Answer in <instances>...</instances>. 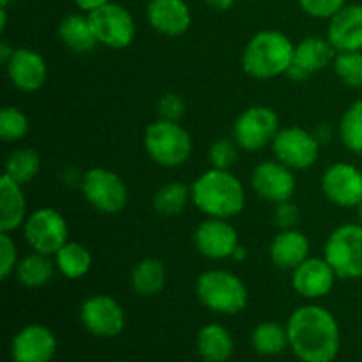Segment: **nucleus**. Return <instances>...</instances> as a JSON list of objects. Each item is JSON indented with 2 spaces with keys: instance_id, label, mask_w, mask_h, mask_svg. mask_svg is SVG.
<instances>
[{
  "instance_id": "obj_1",
  "label": "nucleus",
  "mask_w": 362,
  "mask_h": 362,
  "mask_svg": "<svg viewBox=\"0 0 362 362\" xmlns=\"http://www.w3.org/2000/svg\"><path fill=\"white\" fill-rule=\"evenodd\" d=\"M288 343L303 362H332L341 346V332L334 315L318 304L300 306L286 322Z\"/></svg>"
},
{
  "instance_id": "obj_2",
  "label": "nucleus",
  "mask_w": 362,
  "mask_h": 362,
  "mask_svg": "<svg viewBox=\"0 0 362 362\" xmlns=\"http://www.w3.org/2000/svg\"><path fill=\"white\" fill-rule=\"evenodd\" d=\"M191 200L209 218L230 219L243 212L246 193L230 170L211 168L191 184Z\"/></svg>"
},
{
  "instance_id": "obj_3",
  "label": "nucleus",
  "mask_w": 362,
  "mask_h": 362,
  "mask_svg": "<svg viewBox=\"0 0 362 362\" xmlns=\"http://www.w3.org/2000/svg\"><path fill=\"white\" fill-rule=\"evenodd\" d=\"M296 45L279 30H262L247 41L243 52V69L257 80L286 74L293 62Z\"/></svg>"
},
{
  "instance_id": "obj_4",
  "label": "nucleus",
  "mask_w": 362,
  "mask_h": 362,
  "mask_svg": "<svg viewBox=\"0 0 362 362\" xmlns=\"http://www.w3.org/2000/svg\"><path fill=\"white\" fill-rule=\"evenodd\" d=\"M197 297L207 310L219 315L240 313L250 299L243 279L225 269L204 272L197 281Z\"/></svg>"
},
{
  "instance_id": "obj_5",
  "label": "nucleus",
  "mask_w": 362,
  "mask_h": 362,
  "mask_svg": "<svg viewBox=\"0 0 362 362\" xmlns=\"http://www.w3.org/2000/svg\"><path fill=\"white\" fill-rule=\"evenodd\" d=\"M145 151L148 158L165 168H177L189 159L193 141L179 122L156 120L145 129Z\"/></svg>"
},
{
  "instance_id": "obj_6",
  "label": "nucleus",
  "mask_w": 362,
  "mask_h": 362,
  "mask_svg": "<svg viewBox=\"0 0 362 362\" xmlns=\"http://www.w3.org/2000/svg\"><path fill=\"white\" fill-rule=\"evenodd\" d=\"M324 258L339 279L362 278V225H341L329 235Z\"/></svg>"
},
{
  "instance_id": "obj_7",
  "label": "nucleus",
  "mask_w": 362,
  "mask_h": 362,
  "mask_svg": "<svg viewBox=\"0 0 362 362\" xmlns=\"http://www.w3.org/2000/svg\"><path fill=\"white\" fill-rule=\"evenodd\" d=\"M83 197L95 211L103 214H119L127 205V186L115 172L95 166L81 179Z\"/></svg>"
},
{
  "instance_id": "obj_8",
  "label": "nucleus",
  "mask_w": 362,
  "mask_h": 362,
  "mask_svg": "<svg viewBox=\"0 0 362 362\" xmlns=\"http://www.w3.org/2000/svg\"><path fill=\"white\" fill-rule=\"evenodd\" d=\"M23 237L32 251L42 255H55L69 237V226L60 212L52 207H42L32 212L23 225Z\"/></svg>"
},
{
  "instance_id": "obj_9",
  "label": "nucleus",
  "mask_w": 362,
  "mask_h": 362,
  "mask_svg": "<svg viewBox=\"0 0 362 362\" xmlns=\"http://www.w3.org/2000/svg\"><path fill=\"white\" fill-rule=\"evenodd\" d=\"M95 39L99 45L112 49H124L134 41L136 23L126 7L120 4L110 2L99 9L88 13Z\"/></svg>"
},
{
  "instance_id": "obj_10",
  "label": "nucleus",
  "mask_w": 362,
  "mask_h": 362,
  "mask_svg": "<svg viewBox=\"0 0 362 362\" xmlns=\"http://www.w3.org/2000/svg\"><path fill=\"white\" fill-rule=\"evenodd\" d=\"M278 133L279 117L269 106H251L233 124V140L244 151H260L272 145Z\"/></svg>"
},
{
  "instance_id": "obj_11",
  "label": "nucleus",
  "mask_w": 362,
  "mask_h": 362,
  "mask_svg": "<svg viewBox=\"0 0 362 362\" xmlns=\"http://www.w3.org/2000/svg\"><path fill=\"white\" fill-rule=\"evenodd\" d=\"M276 159L293 172L311 168L320 156V141L303 127H283L272 141Z\"/></svg>"
},
{
  "instance_id": "obj_12",
  "label": "nucleus",
  "mask_w": 362,
  "mask_h": 362,
  "mask_svg": "<svg viewBox=\"0 0 362 362\" xmlns=\"http://www.w3.org/2000/svg\"><path fill=\"white\" fill-rule=\"evenodd\" d=\"M80 320L90 334L98 338H117L126 327V313L113 297L92 296L81 304Z\"/></svg>"
},
{
  "instance_id": "obj_13",
  "label": "nucleus",
  "mask_w": 362,
  "mask_h": 362,
  "mask_svg": "<svg viewBox=\"0 0 362 362\" xmlns=\"http://www.w3.org/2000/svg\"><path fill=\"white\" fill-rule=\"evenodd\" d=\"M322 191L325 198L343 209L362 204V172L350 163H334L322 175Z\"/></svg>"
},
{
  "instance_id": "obj_14",
  "label": "nucleus",
  "mask_w": 362,
  "mask_h": 362,
  "mask_svg": "<svg viewBox=\"0 0 362 362\" xmlns=\"http://www.w3.org/2000/svg\"><path fill=\"white\" fill-rule=\"evenodd\" d=\"M251 186L262 200H267L271 204H281V202L292 200L297 180L293 170L276 159V161L260 163L253 170Z\"/></svg>"
},
{
  "instance_id": "obj_15",
  "label": "nucleus",
  "mask_w": 362,
  "mask_h": 362,
  "mask_svg": "<svg viewBox=\"0 0 362 362\" xmlns=\"http://www.w3.org/2000/svg\"><path fill=\"white\" fill-rule=\"evenodd\" d=\"M194 246L198 253L209 260H225L232 258L233 251L239 246V233L228 219L209 218L194 230Z\"/></svg>"
},
{
  "instance_id": "obj_16",
  "label": "nucleus",
  "mask_w": 362,
  "mask_h": 362,
  "mask_svg": "<svg viewBox=\"0 0 362 362\" xmlns=\"http://www.w3.org/2000/svg\"><path fill=\"white\" fill-rule=\"evenodd\" d=\"M336 48L329 39L310 35L304 37L293 49V62L286 71V76L293 81H304L311 74L325 69L334 62Z\"/></svg>"
},
{
  "instance_id": "obj_17",
  "label": "nucleus",
  "mask_w": 362,
  "mask_h": 362,
  "mask_svg": "<svg viewBox=\"0 0 362 362\" xmlns=\"http://www.w3.org/2000/svg\"><path fill=\"white\" fill-rule=\"evenodd\" d=\"M55 354V334L41 324L25 325L11 343V357L14 362H52Z\"/></svg>"
},
{
  "instance_id": "obj_18",
  "label": "nucleus",
  "mask_w": 362,
  "mask_h": 362,
  "mask_svg": "<svg viewBox=\"0 0 362 362\" xmlns=\"http://www.w3.org/2000/svg\"><path fill=\"white\" fill-rule=\"evenodd\" d=\"M292 286L304 299H322L334 288L338 274L325 258H308L292 271Z\"/></svg>"
},
{
  "instance_id": "obj_19",
  "label": "nucleus",
  "mask_w": 362,
  "mask_h": 362,
  "mask_svg": "<svg viewBox=\"0 0 362 362\" xmlns=\"http://www.w3.org/2000/svg\"><path fill=\"white\" fill-rule=\"evenodd\" d=\"M11 83L21 92H35L48 78V66L41 53L30 48H16L6 64Z\"/></svg>"
},
{
  "instance_id": "obj_20",
  "label": "nucleus",
  "mask_w": 362,
  "mask_h": 362,
  "mask_svg": "<svg viewBox=\"0 0 362 362\" xmlns=\"http://www.w3.org/2000/svg\"><path fill=\"white\" fill-rule=\"evenodd\" d=\"M147 20L159 34L177 37L189 30L193 16L184 0H151L147 6Z\"/></svg>"
},
{
  "instance_id": "obj_21",
  "label": "nucleus",
  "mask_w": 362,
  "mask_h": 362,
  "mask_svg": "<svg viewBox=\"0 0 362 362\" xmlns=\"http://www.w3.org/2000/svg\"><path fill=\"white\" fill-rule=\"evenodd\" d=\"M327 39L336 52H362V6H345L329 21Z\"/></svg>"
},
{
  "instance_id": "obj_22",
  "label": "nucleus",
  "mask_w": 362,
  "mask_h": 362,
  "mask_svg": "<svg viewBox=\"0 0 362 362\" xmlns=\"http://www.w3.org/2000/svg\"><path fill=\"white\" fill-rule=\"evenodd\" d=\"M272 264L283 271H296L310 258V240L299 230H281L269 247Z\"/></svg>"
},
{
  "instance_id": "obj_23",
  "label": "nucleus",
  "mask_w": 362,
  "mask_h": 362,
  "mask_svg": "<svg viewBox=\"0 0 362 362\" xmlns=\"http://www.w3.org/2000/svg\"><path fill=\"white\" fill-rule=\"evenodd\" d=\"M27 221V198L23 186L7 175L0 179V232L11 233L23 228Z\"/></svg>"
},
{
  "instance_id": "obj_24",
  "label": "nucleus",
  "mask_w": 362,
  "mask_h": 362,
  "mask_svg": "<svg viewBox=\"0 0 362 362\" xmlns=\"http://www.w3.org/2000/svg\"><path fill=\"white\" fill-rule=\"evenodd\" d=\"M197 350L205 362H226L235 345L228 329L221 324H207L198 331Z\"/></svg>"
},
{
  "instance_id": "obj_25",
  "label": "nucleus",
  "mask_w": 362,
  "mask_h": 362,
  "mask_svg": "<svg viewBox=\"0 0 362 362\" xmlns=\"http://www.w3.org/2000/svg\"><path fill=\"white\" fill-rule=\"evenodd\" d=\"M59 35L66 48L74 53H88L95 48V45H99L90 20H88V14L87 16L85 14L64 16L59 25Z\"/></svg>"
},
{
  "instance_id": "obj_26",
  "label": "nucleus",
  "mask_w": 362,
  "mask_h": 362,
  "mask_svg": "<svg viewBox=\"0 0 362 362\" xmlns=\"http://www.w3.org/2000/svg\"><path fill=\"white\" fill-rule=\"evenodd\" d=\"M166 283V269L158 258H144L131 271V286L141 297L158 296Z\"/></svg>"
},
{
  "instance_id": "obj_27",
  "label": "nucleus",
  "mask_w": 362,
  "mask_h": 362,
  "mask_svg": "<svg viewBox=\"0 0 362 362\" xmlns=\"http://www.w3.org/2000/svg\"><path fill=\"white\" fill-rule=\"evenodd\" d=\"M55 265L67 279H80L88 274L92 267V255L83 244L67 240L55 255Z\"/></svg>"
},
{
  "instance_id": "obj_28",
  "label": "nucleus",
  "mask_w": 362,
  "mask_h": 362,
  "mask_svg": "<svg viewBox=\"0 0 362 362\" xmlns=\"http://www.w3.org/2000/svg\"><path fill=\"white\" fill-rule=\"evenodd\" d=\"M53 272H55V264L49 260L48 255L34 251L21 262H18L16 278L27 288H41L52 281Z\"/></svg>"
},
{
  "instance_id": "obj_29",
  "label": "nucleus",
  "mask_w": 362,
  "mask_h": 362,
  "mask_svg": "<svg viewBox=\"0 0 362 362\" xmlns=\"http://www.w3.org/2000/svg\"><path fill=\"white\" fill-rule=\"evenodd\" d=\"M251 345L260 356H279L290 346L286 325L283 327L278 322H262L251 332Z\"/></svg>"
},
{
  "instance_id": "obj_30",
  "label": "nucleus",
  "mask_w": 362,
  "mask_h": 362,
  "mask_svg": "<svg viewBox=\"0 0 362 362\" xmlns=\"http://www.w3.org/2000/svg\"><path fill=\"white\" fill-rule=\"evenodd\" d=\"M39 170H41V158H39L37 152L34 148H16L14 152H11L9 158L6 159V166H4V175H7L9 179H13L14 182L28 184L30 180H34V177L37 175Z\"/></svg>"
},
{
  "instance_id": "obj_31",
  "label": "nucleus",
  "mask_w": 362,
  "mask_h": 362,
  "mask_svg": "<svg viewBox=\"0 0 362 362\" xmlns=\"http://www.w3.org/2000/svg\"><path fill=\"white\" fill-rule=\"evenodd\" d=\"M189 200L191 187H187L182 182H168L156 191L152 205H154L158 214L173 218V216H179L186 209Z\"/></svg>"
},
{
  "instance_id": "obj_32",
  "label": "nucleus",
  "mask_w": 362,
  "mask_h": 362,
  "mask_svg": "<svg viewBox=\"0 0 362 362\" xmlns=\"http://www.w3.org/2000/svg\"><path fill=\"white\" fill-rule=\"evenodd\" d=\"M339 136L349 151L362 154V99L349 106L339 122Z\"/></svg>"
},
{
  "instance_id": "obj_33",
  "label": "nucleus",
  "mask_w": 362,
  "mask_h": 362,
  "mask_svg": "<svg viewBox=\"0 0 362 362\" xmlns=\"http://www.w3.org/2000/svg\"><path fill=\"white\" fill-rule=\"evenodd\" d=\"M332 67L343 83L354 88L362 87V52H338Z\"/></svg>"
},
{
  "instance_id": "obj_34",
  "label": "nucleus",
  "mask_w": 362,
  "mask_h": 362,
  "mask_svg": "<svg viewBox=\"0 0 362 362\" xmlns=\"http://www.w3.org/2000/svg\"><path fill=\"white\" fill-rule=\"evenodd\" d=\"M28 133V119L16 106H6L0 112V138L7 144L20 141Z\"/></svg>"
},
{
  "instance_id": "obj_35",
  "label": "nucleus",
  "mask_w": 362,
  "mask_h": 362,
  "mask_svg": "<svg viewBox=\"0 0 362 362\" xmlns=\"http://www.w3.org/2000/svg\"><path fill=\"white\" fill-rule=\"evenodd\" d=\"M239 158V145L230 138H219L209 148V163L212 168L230 170Z\"/></svg>"
},
{
  "instance_id": "obj_36",
  "label": "nucleus",
  "mask_w": 362,
  "mask_h": 362,
  "mask_svg": "<svg viewBox=\"0 0 362 362\" xmlns=\"http://www.w3.org/2000/svg\"><path fill=\"white\" fill-rule=\"evenodd\" d=\"M18 267V250L11 233L0 232V278L7 279Z\"/></svg>"
},
{
  "instance_id": "obj_37",
  "label": "nucleus",
  "mask_w": 362,
  "mask_h": 362,
  "mask_svg": "<svg viewBox=\"0 0 362 362\" xmlns=\"http://www.w3.org/2000/svg\"><path fill=\"white\" fill-rule=\"evenodd\" d=\"M299 4L304 13H308L310 16L331 20L336 13H339L346 6V0H299Z\"/></svg>"
},
{
  "instance_id": "obj_38",
  "label": "nucleus",
  "mask_w": 362,
  "mask_h": 362,
  "mask_svg": "<svg viewBox=\"0 0 362 362\" xmlns=\"http://www.w3.org/2000/svg\"><path fill=\"white\" fill-rule=\"evenodd\" d=\"M184 112H186V103L175 92H168L163 95L158 103V113L159 119L170 120V122H179L182 119Z\"/></svg>"
},
{
  "instance_id": "obj_39",
  "label": "nucleus",
  "mask_w": 362,
  "mask_h": 362,
  "mask_svg": "<svg viewBox=\"0 0 362 362\" xmlns=\"http://www.w3.org/2000/svg\"><path fill=\"white\" fill-rule=\"evenodd\" d=\"M297 221H299V207L296 204H292V200L276 204L274 223L278 228L292 230L296 228Z\"/></svg>"
},
{
  "instance_id": "obj_40",
  "label": "nucleus",
  "mask_w": 362,
  "mask_h": 362,
  "mask_svg": "<svg viewBox=\"0 0 362 362\" xmlns=\"http://www.w3.org/2000/svg\"><path fill=\"white\" fill-rule=\"evenodd\" d=\"M112 0H74V4H76L78 7H80L81 11H85V13H92V11L99 9V7L106 6V4H110Z\"/></svg>"
},
{
  "instance_id": "obj_41",
  "label": "nucleus",
  "mask_w": 362,
  "mask_h": 362,
  "mask_svg": "<svg viewBox=\"0 0 362 362\" xmlns=\"http://www.w3.org/2000/svg\"><path fill=\"white\" fill-rule=\"evenodd\" d=\"M315 136H317V140L320 141V144H324V141H329L331 140V127L327 126V124H320V126L317 127V129H315Z\"/></svg>"
},
{
  "instance_id": "obj_42",
  "label": "nucleus",
  "mask_w": 362,
  "mask_h": 362,
  "mask_svg": "<svg viewBox=\"0 0 362 362\" xmlns=\"http://www.w3.org/2000/svg\"><path fill=\"white\" fill-rule=\"evenodd\" d=\"M205 2L214 11H228L235 4V0H205Z\"/></svg>"
},
{
  "instance_id": "obj_43",
  "label": "nucleus",
  "mask_w": 362,
  "mask_h": 362,
  "mask_svg": "<svg viewBox=\"0 0 362 362\" xmlns=\"http://www.w3.org/2000/svg\"><path fill=\"white\" fill-rule=\"evenodd\" d=\"M13 53H14V48H11L7 42H2V45H0V60H2L4 64L9 62V59L13 57Z\"/></svg>"
},
{
  "instance_id": "obj_44",
  "label": "nucleus",
  "mask_w": 362,
  "mask_h": 362,
  "mask_svg": "<svg viewBox=\"0 0 362 362\" xmlns=\"http://www.w3.org/2000/svg\"><path fill=\"white\" fill-rule=\"evenodd\" d=\"M246 255H247L246 247H244L243 244H239V246H237V250L233 251L232 260H244V258H246Z\"/></svg>"
},
{
  "instance_id": "obj_45",
  "label": "nucleus",
  "mask_w": 362,
  "mask_h": 362,
  "mask_svg": "<svg viewBox=\"0 0 362 362\" xmlns=\"http://www.w3.org/2000/svg\"><path fill=\"white\" fill-rule=\"evenodd\" d=\"M6 27H7V9L6 7H2V9H0V30H6Z\"/></svg>"
},
{
  "instance_id": "obj_46",
  "label": "nucleus",
  "mask_w": 362,
  "mask_h": 362,
  "mask_svg": "<svg viewBox=\"0 0 362 362\" xmlns=\"http://www.w3.org/2000/svg\"><path fill=\"white\" fill-rule=\"evenodd\" d=\"M9 2H11V0H0V6L7 7V6H9Z\"/></svg>"
},
{
  "instance_id": "obj_47",
  "label": "nucleus",
  "mask_w": 362,
  "mask_h": 362,
  "mask_svg": "<svg viewBox=\"0 0 362 362\" xmlns=\"http://www.w3.org/2000/svg\"><path fill=\"white\" fill-rule=\"evenodd\" d=\"M359 221H361V225H362V204L359 205Z\"/></svg>"
}]
</instances>
